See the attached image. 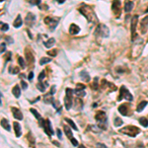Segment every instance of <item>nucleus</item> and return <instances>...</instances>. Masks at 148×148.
<instances>
[{
  "label": "nucleus",
  "mask_w": 148,
  "mask_h": 148,
  "mask_svg": "<svg viewBox=\"0 0 148 148\" xmlns=\"http://www.w3.org/2000/svg\"><path fill=\"white\" fill-rule=\"evenodd\" d=\"M79 11L82 13L83 16H85V17L87 18V20H88L89 22H95V21L97 20V17H96V15H95V13H94V10H93L90 6L84 5L83 7L79 8Z\"/></svg>",
  "instance_id": "obj_1"
},
{
  "label": "nucleus",
  "mask_w": 148,
  "mask_h": 148,
  "mask_svg": "<svg viewBox=\"0 0 148 148\" xmlns=\"http://www.w3.org/2000/svg\"><path fill=\"white\" fill-rule=\"evenodd\" d=\"M119 131H120L121 133L127 134V135L132 136V137H135V136L140 132V130H139V128H138V127H132V126H127V127H126L121 128Z\"/></svg>",
  "instance_id": "obj_2"
},
{
  "label": "nucleus",
  "mask_w": 148,
  "mask_h": 148,
  "mask_svg": "<svg viewBox=\"0 0 148 148\" xmlns=\"http://www.w3.org/2000/svg\"><path fill=\"white\" fill-rule=\"evenodd\" d=\"M40 126L43 127L45 133L48 135V136H52L53 134V129L52 128V123L49 121V119H42V118H40Z\"/></svg>",
  "instance_id": "obj_3"
},
{
  "label": "nucleus",
  "mask_w": 148,
  "mask_h": 148,
  "mask_svg": "<svg viewBox=\"0 0 148 148\" xmlns=\"http://www.w3.org/2000/svg\"><path fill=\"white\" fill-rule=\"evenodd\" d=\"M96 35H99V36H101V37L107 38L110 35V31H109V29H108V27L106 26V25L101 24V25H99V26L97 27Z\"/></svg>",
  "instance_id": "obj_4"
},
{
  "label": "nucleus",
  "mask_w": 148,
  "mask_h": 148,
  "mask_svg": "<svg viewBox=\"0 0 148 148\" xmlns=\"http://www.w3.org/2000/svg\"><path fill=\"white\" fill-rule=\"evenodd\" d=\"M122 98H125L126 100H128V101H132L133 100L132 95L128 92V90L125 86H121L120 87V96L118 97V101H120Z\"/></svg>",
  "instance_id": "obj_5"
},
{
  "label": "nucleus",
  "mask_w": 148,
  "mask_h": 148,
  "mask_svg": "<svg viewBox=\"0 0 148 148\" xmlns=\"http://www.w3.org/2000/svg\"><path fill=\"white\" fill-rule=\"evenodd\" d=\"M137 23H138V16L134 15L131 21V41H135V39L137 38V34H136Z\"/></svg>",
  "instance_id": "obj_6"
},
{
  "label": "nucleus",
  "mask_w": 148,
  "mask_h": 148,
  "mask_svg": "<svg viewBox=\"0 0 148 148\" xmlns=\"http://www.w3.org/2000/svg\"><path fill=\"white\" fill-rule=\"evenodd\" d=\"M148 29V16L144 17L140 21V32L141 34H145Z\"/></svg>",
  "instance_id": "obj_7"
},
{
  "label": "nucleus",
  "mask_w": 148,
  "mask_h": 148,
  "mask_svg": "<svg viewBox=\"0 0 148 148\" xmlns=\"http://www.w3.org/2000/svg\"><path fill=\"white\" fill-rule=\"evenodd\" d=\"M95 118L99 122H105V121H107V116H106L105 112H98L96 114Z\"/></svg>",
  "instance_id": "obj_8"
},
{
  "label": "nucleus",
  "mask_w": 148,
  "mask_h": 148,
  "mask_svg": "<svg viewBox=\"0 0 148 148\" xmlns=\"http://www.w3.org/2000/svg\"><path fill=\"white\" fill-rule=\"evenodd\" d=\"M11 111H12L13 116H14V117H15L16 119H19V120L23 119V114H22V112H21V111H20L18 108L13 107V108L11 109Z\"/></svg>",
  "instance_id": "obj_9"
},
{
  "label": "nucleus",
  "mask_w": 148,
  "mask_h": 148,
  "mask_svg": "<svg viewBox=\"0 0 148 148\" xmlns=\"http://www.w3.org/2000/svg\"><path fill=\"white\" fill-rule=\"evenodd\" d=\"M25 21H26V24L28 25V26H32V25L35 23L36 21V17L33 13H29L26 17V19H25Z\"/></svg>",
  "instance_id": "obj_10"
},
{
  "label": "nucleus",
  "mask_w": 148,
  "mask_h": 148,
  "mask_svg": "<svg viewBox=\"0 0 148 148\" xmlns=\"http://www.w3.org/2000/svg\"><path fill=\"white\" fill-rule=\"evenodd\" d=\"M80 31V28L77 26V25L75 24H71L70 25V27H69V33L71 35H77Z\"/></svg>",
  "instance_id": "obj_11"
},
{
  "label": "nucleus",
  "mask_w": 148,
  "mask_h": 148,
  "mask_svg": "<svg viewBox=\"0 0 148 148\" xmlns=\"http://www.w3.org/2000/svg\"><path fill=\"white\" fill-rule=\"evenodd\" d=\"M14 131H15V134L17 137H20L21 134H22V129H21V127H20V123L17 122V121H14Z\"/></svg>",
  "instance_id": "obj_12"
},
{
  "label": "nucleus",
  "mask_w": 148,
  "mask_h": 148,
  "mask_svg": "<svg viewBox=\"0 0 148 148\" xmlns=\"http://www.w3.org/2000/svg\"><path fill=\"white\" fill-rule=\"evenodd\" d=\"M64 106L67 110H70L72 107V97L69 96H65L64 98Z\"/></svg>",
  "instance_id": "obj_13"
},
{
  "label": "nucleus",
  "mask_w": 148,
  "mask_h": 148,
  "mask_svg": "<svg viewBox=\"0 0 148 148\" xmlns=\"http://www.w3.org/2000/svg\"><path fill=\"white\" fill-rule=\"evenodd\" d=\"M80 78L83 80V81H85V82H89L90 81V76H89V74H88V72L87 71H85V70H82L81 72H80Z\"/></svg>",
  "instance_id": "obj_14"
},
{
  "label": "nucleus",
  "mask_w": 148,
  "mask_h": 148,
  "mask_svg": "<svg viewBox=\"0 0 148 148\" xmlns=\"http://www.w3.org/2000/svg\"><path fill=\"white\" fill-rule=\"evenodd\" d=\"M22 24H23L22 18H21V16H20V15H18V16H17V18L15 19L14 23H13V26H14L15 28H20V27L22 26Z\"/></svg>",
  "instance_id": "obj_15"
},
{
  "label": "nucleus",
  "mask_w": 148,
  "mask_h": 148,
  "mask_svg": "<svg viewBox=\"0 0 148 148\" xmlns=\"http://www.w3.org/2000/svg\"><path fill=\"white\" fill-rule=\"evenodd\" d=\"M1 126L3 128H5L7 131H10L11 130V127H10V125H9V121L6 119V118H2L1 119Z\"/></svg>",
  "instance_id": "obj_16"
},
{
  "label": "nucleus",
  "mask_w": 148,
  "mask_h": 148,
  "mask_svg": "<svg viewBox=\"0 0 148 148\" xmlns=\"http://www.w3.org/2000/svg\"><path fill=\"white\" fill-rule=\"evenodd\" d=\"M54 42H55V40L53 38H51V39H48L46 42H44V46L46 48H51L54 44Z\"/></svg>",
  "instance_id": "obj_17"
},
{
  "label": "nucleus",
  "mask_w": 148,
  "mask_h": 148,
  "mask_svg": "<svg viewBox=\"0 0 148 148\" xmlns=\"http://www.w3.org/2000/svg\"><path fill=\"white\" fill-rule=\"evenodd\" d=\"M47 86H48V84H47V83H42V81H40V83H38V84H37V88H38L41 92H44Z\"/></svg>",
  "instance_id": "obj_18"
},
{
  "label": "nucleus",
  "mask_w": 148,
  "mask_h": 148,
  "mask_svg": "<svg viewBox=\"0 0 148 148\" xmlns=\"http://www.w3.org/2000/svg\"><path fill=\"white\" fill-rule=\"evenodd\" d=\"M12 93H13V95H14L16 98H19V97L21 96V90H20V87H19L18 85H16V86L13 88Z\"/></svg>",
  "instance_id": "obj_19"
},
{
  "label": "nucleus",
  "mask_w": 148,
  "mask_h": 148,
  "mask_svg": "<svg viewBox=\"0 0 148 148\" xmlns=\"http://www.w3.org/2000/svg\"><path fill=\"white\" fill-rule=\"evenodd\" d=\"M118 112L123 116H127V107L126 105H120L118 107Z\"/></svg>",
  "instance_id": "obj_20"
},
{
  "label": "nucleus",
  "mask_w": 148,
  "mask_h": 148,
  "mask_svg": "<svg viewBox=\"0 0 148 148\" xmlns=\"http://www.w3.org/2000/svg\"><path fill=\"white\" fill-rule=\"evenodd\" d=\"M133 8V2L132 1H127L125 5V11L126 12H130Z\"/></svg>",
  "instance_id": "obj_21"
},
{
  "label": "nucleus",
  "mask_w": 148,
  "mask_h": 148,
  "mask_svg": "<svg viewBox=\"0 0 148 148\" xmlns=\"http://www.w3.org/2000/svg\"><path fill=\"white\" fill-rule=\"evenodd\" d=\"M146 105H147V102L146 101H143V102H141L138 106H137V109H136V111L138 112V113H140V112H142L143 110H144V108L146 107Z\"/></svg>",
  "instance_id": "obj_22"
},
{
  "label": "nucleus",
  "mask_w": 148,
  "mask_h": 148,
  "mask_svg": "<svg viewBox=\"0 0 148 148\" xmlns=\"http://www.w3.org/2000/svg\"><path fill=\"white\" fill-rule=\"evenodd\" d=\"M63 129H64V131H65V134L67 135V137H73V133H72V131H71V129L67 127V126H64L63 127Z\"/></svg>",
  "instance_id": "obj_23"
},
{
  "label": "nucleus",
  "mask_w": 148,
  "mask_h": 148,
  "mask_svg": "<svg viewBox=\"0 0 148 148\" xmlns=\"http://www.w3.org/2000/svg\"><path fill=\"white\" fill-rule=\"evenodd\" d=\"M65 121H67L68 123H69V126L73 128V129H75V130H77V127L75 126V123H74V121L72 120V119H70V118H68V117H65Z\"/></svg>",
  "instance_id": "obj_24"
},
{
  "label": "nucleus",
  "mask_w": 148,
  "mask_h": 148,
  "mask_svg": "<svg viewBox=\"0 0 148 148\" xmlns=\"http://www.w3.org/2000/svg\"><path fill=\"white\" fill-rule=\"evenodd\" d=\"M139 122H140V125L144 127H148V119L146 117H140L139 119Z\"/></svg>",
  "instance_id": "obj_25"
},
{
  "label": "nucleus",
  "mask_w": 148,
  "mask_h": 148,
  "mask_svg": "<svg viewBox=\"0 0 148 148\" xmlns=\"http://www.w3.org/2000/svg\"><path fill=\"white\" fill-rule=\"evenodd\" d=\"M51 61H52V58L42 57V58H41V60H40V64H41V65H44V64H46V63H49Z\"/></svg>",
  "instance_id": "obj_26"
},
{
  "label": "nucleus",
  "mask_w": 148,
  "mask_h": 148,
  "mask_svg": "<svg viewBox=\"0 0 148 148\" xmlns=\"http://www.w3.org/2000/svg\"><path fill=\"white\" fill-rule=\"evenodd\" d=\"M74 94H76L77 97L81 98V97H84L86 95V92L84 90H75V91H74Z\"/></svg>",
  "instance_id": "obj_27"
},
{
  "label": "nucleus",
  "mask_w": 148,
  "mask_h": 148,
  "mask_svg": "<svg viewBox=\"0 0 148 148\" xmlns=\"http://www.w3.org/2000/svg\"><path fill=\"white\" fill-rule=\"evenodd\" d=\"M122 123H123V121H122V119L120 117H116L115 118V126L116 127H120Z\"/></svg>",
  "instance_id": "obj_28"
},
{
  "label": "nucleus",
  "mask_w": 148,
  "mask_h": 148,
  "mask_svg": "<svg viewBox=\"0 0 148 148\" xmlns=\"http://www.w3.org/2000/svg\"><path fill=\"white\" fill-rule=\"evenodd\" d=\"M53 101H54V99L52 98V97H48V96H45V97H44V103H45V104H53Z\"/></svg>",
  "instance_id": "obj_29"
},
{
  "label": "nucleus",
  "mask_w": 148,
  "mask_h": 148,
  "mask_svg": "<svg viewBox=\"0 0 148 148\" xmlns=\"http://www.w3.org/2000/svg\"><path fill=\"white\" fill-rule=\"evenodd\" d=\"M18 62H19V64L22 66V68H25V66H26V63H25V60H24V58L23 57H18Z\"/></svg>",
  "instance_id": "obj_30"
},
{
  "label": "nucleus",
  "mask_w": 148,
  "mask_h": 148,
  "mask_svg": "<svg viewBox=\"0 0 148 148\" xmlns=\"http://www.w3.org/2000/svg\"><path fill=\"white\" fill-rule=\"evenodd\" d=\"M30 111H31V113H32V114L35 116V117H37L38 119H40V118H41V115H40V114H39V113H38V112H37L35 109H31Z\"/></svg>",
  "instance_id": "obj_31"
},
{
  "label": "nucleus",
  "mask_w": 148,
  "mask_h": 148,
  "mask_svg": "<svg viewBox=\"0 0 148 148\" xmlns=\"http://www.w3.org/2000/svg\"><path fill=\"white\" fill-rule=\"evenodd\" d=\"M66 96H69V97H72V95L74 94V91L72 90V89H70V88H66Z\"/></svg>",
  "instance_id": "obj_32"
},
{
  "label": "nucleus",
  "mask_w": 148,
  "mask_h": 148,
  "mask_svg": "<svg viewBox=\"0 0 148 148\" xmlns=\"http://www.w3.org/2000/svg\"><path fill=\"white\" fill-rule=\"evenodd\" d=\"M44 77H45V72L44 71H42L41 73H40V75H39V81H42L43 79H44Z\"/></svg>",
  "instance_id": "obj_33"
},
{
  "label": "nucleus",
  "mask_w": 148,
  "mask_h": 148,
  "mask_svg": "<svg viewBox=\"0 0 148 148\" xmlns=\"http://www.w3.org/2000/svg\"><path fill=\"white\" fill-rule=\"evenodd\" d=\"M6 51V44L5 43H1L0 44V54L3 53Z\"/></svg>",
  "instance_id": "obj_34"
},
{
  "label": "nucleus",
  "mask_w": 148,
  "mask_h": 148,
  "mask_svg": "<svg viewBox=\"0 0 148 148\" xmlns=\"http://www.w3.org/2000/svg\"><path fill=\"white\" fill-rule=\"evenodd\" d=\"M47 54L51 55V56H55V55L57 54V51H56V49H53V51H49V52L47 53Z\"/></svg>",
  "instance_id": "obj_35"
},
{
  "label": "nucleus",
  "mask_w": 148,
  "mask_h": 148,
  "mask_svg": "<svg viewBox=\"0 0 148 148\" xmlns=\"http://www.w3.org/2000/svg\"><path fill=\"white\" fill-rule=\"evenodd\" d=\"M13 67H10V72L11 73H13V74H17V73H19V71H20V69L18 68V67H14V69H12Z\"/></svg>",
  "instance_id": "obj_36"
},
{
  "label": "nucleus",
  "mask_w": 148,
  "mask_h": 148,
  "mask_svg": "<svg viewBox=\"0 0 148 148\" xmlns=\"http://www.w3.org/2000/svg\"><path fill=\"white\" fill-rule=\"evenodd\" d=\"M42 0H30V4L31 5H39L41 3Z\"/></svg>",
  "instance_id": "obj_37"
},
{
  "label": "nucleus",
  "mask_w": 148,
  "mask_h": 148,
  "mask_svg": "<svg viewBox=\"0 0 148 148\" xmlns=\"http://www.w3.org/2000/svg\"><path fill=\"white\" fill-rule=\"evenodd\" d=\"M75 90H85V85L84 84H77L76 85V89Z\"/></svg>",
  "instance_id": "obj_38"
},
{
  "label": "nucleus",
  "mask_w": 148,
  "mask_h": 148,
  "mask_svg": "<svg viewBox=\"0 0 148 148\" xmlns=\"http://www.w3.org/2000/svg\"><path fill=\"white\" fill-rule=\"evenodd\" d=\"M70 140H71V143H72L73 146H78V141H77L75 138H74V137H71Z\"/></svg>",
  "instance_id": "obj_39"
},
{
  "label": "nucleus",
  "mask_w": 148,
  "mask_h": 148,
  "mask_svg": "<svg viewBox=\"0 0 148 148\" xmlns=\"http://www.w3.org/2000/svg\"><path fill=\"white\" fill-rule=\"evenodd\" d=\"M8 29H9V25L8 24H2V27H1V30L2 31H8Z\"/></svg>",
  "instance_id": "obj_40"
},
{
  "label": "nucleus",
  "mask_w": 148,
  "mask_h": 148,
  "mask_svg": "<svg viewBox=\"0 0 148 148\" xmlns=\"http://www.w3.org/2000/svg\"><path fill=\"white\" fill-rule=\"evenodd\" d=\"M21 85H22V89H24V90H26V89L28 88V84L25 82V81H22V82H21Z\"/></svg>",
  "instance_id": "obj_41"
},
{
  "label": "nucleus",
  "mask_w": 148,
  "mask_h": 148,
  "mask_svg": "<svg viewBox=\"0 0 148 148\" xmlns=\"http://www.w3.org/2000/svg\"><path fill=\"white\" fill-rule=\"evenodd\" d=\"M56 132H57V137H58V139H61V137H62V132H61V130H60V129H56Z\"/></svg>",
  "instance_id": "obj_42"
},
{
  "label": "nucleus",
  "mask_w": 148,
  "mask_h": 148,
  "mask_svg": "<svg viewBox=\"0 0 148 148\" xmlns=\"http://www.w3.org/2000/svg\"><path fill=\"white\" fill-rule=\"evenodd\" d=\"M55 93V86H53L51 89V92H49V95H53Z\"/></svg>",
  "instance_id": "obj_43"
},
{
  "label": "nucleus",
  "mask_w": 148,
  "mask_h": 148,
  "mask_svg": "<svg viewBox=\"0 0 148 148\" xmlns=\"http://www.w3.org/2000/svg\"><path fill=\"white\" fill-rule=\"evenodd\" d=\"M33 78H34V73L31 71V72L29 73V75H28V79H29V80H32Z\"/></svg>",
  "instance_id": "obj_44"
},
{
  "label": "nucleus",
  "mask_w": 148,
  "mask_h": 148,
  "mask_svg": "<svg viewBox=\"0 0 148 148\" xmlns=\"http://www.w3.org/2000/svg\"><path fill=\"white\" fill-rule=\"evenodd\" d=\"M92 88H93L94 90H97V89H98V84H97V82H95V83L92 85Z\"/></svg>",
  "instance_id": "obj_45"
},
{
  "label": "nucleus",
  "mask_w": 148,
  "mask_h": 148,
  "mask_svg": "<svg viewBox=\"0 0 148 148\" xmlns=\"http://www.w3.org/2000/svg\"><path fill=\"white\" fill-rule=\"evenodd\" d=\"M40 99H41V97H38V98H36V99H35V100H34V101H32L31 103H32V104H33V103H36L37 101H39V100H40Z\"/></svg>",
  "instance_id": "obj_46"
},
{
  "label": "nucleus",
  "mask_w": 148,
  "mask_h": 148,
  "mask_svg": "<svg viewBox=\"0 0 148 148\" xmlns=\"http://www.w3.org/2000/svg\"><path fill=\"white\" fill-rule=\"evenodd\" d=\"M56 1H57L58 3H60V4H61V3H64V2H65V0H56Z\"/></svg>",
  "instance_id": "obj_47"
},
{
  "label": "nucleus",
  "mask_w": 148,
  "mask_h": 148,
  "mask_svg": "<svg viewBox=\"0 0 148 148\" xmlns=\"http://www.w3.org/2000/svg\"><path fill=\"white\" fill-rule=\"evenodd\" d=\"M97 146H102V147H106V145H105V144H101V143H98V144H97Z\"/></svg>",
  "instance_id": "obj_48"
},
{
  "label": "nucleus",
  "mask_w": 148,
  "mask_h": 148,
  "mask_svg": "<svg viewBox=\"0 0 148 148\" xmlns=\"http://www.w3.org/2000/svg\"><path fill=\"white\" fill-rule=\"evenodd\" d=\"M1 104H2L1 103V94H0V106H1Z\"/></svg>",
  "instance_id": "obj_49"
},
{
  "label": "nucleus",
  "mask_w": 148,
  "mask_h": 148,
  "mask_svg": "<svg viewBox=\"0 0 148 148\" xmlns=\"http://www.w3.org/2000/svg\"><path fill=\"white\" fill-rule=\"evenodd\" d=\"M146 13H148V8H147V10H146Z\"/></svg>",
  "instance_id": "obj_50"
},
{
  "label": "nucleus",
  "mask_w": 148,
  "mask_h": 148,
  "mask_svg": "<svg viewBox=\"0 0 148 148\" xmlns=\"http://www.w3.org/2000/svg\"><path fill=\"white\" fill-rule=\"evenodd\" d=\"M2 1H4V0H0V2H2Z\"/></svg>",
  "instance_id": "obj_51"
}]
</instances>
